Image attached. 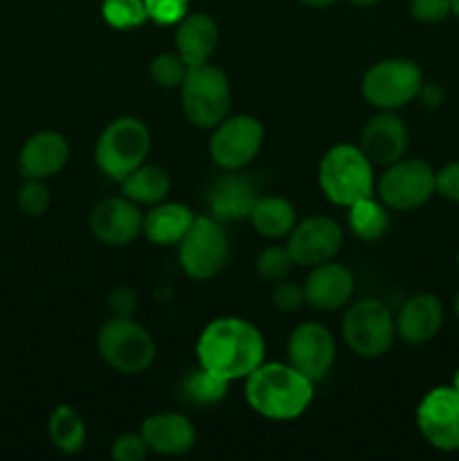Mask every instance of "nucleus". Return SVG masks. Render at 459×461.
Masks as SVG:
<instances>
[{"mask_svg": "<svg viewBox=\"0 0 459 461\" xmlns=\"http://www.w3.org/2000/svg\"><path fill=\"white\" fill-rule=\"evenodd\" d=\"M198 367L225 378L228 383L246 378L266 360V340L248 320L225 315L201 331L196 342Z\"/></svg>", "mask_w": 459, "mask_h": 461, "instance_id": "obj_1", "label": "nucleus"}, {"mask_svg": "<svg viewBox=\"0 0 459 461\" xmlns=\"http://www.w3.org/2000/svg\"><path fill=\"white\" fill-rule=\"evenodd\" d=\"M243 396L259 417L270 421H292L309 410L313 401V381L297 372L291 363H261L248 374Z\"/></svg>", "mask_w": 459, "mask_h": 461, "instance_id": "obj_2", "label": "nucleus"}, {"mask_svg": "<svg viewBox=\"0 0 459 461\" xmlns=\"http://www.w3.org/2000/svg\"><path fill=\"white\" fill-rule=\"evenodd\" d=\"M318 183L324 196L340 207L372 196L376 189L374 165L358 144L342 142L328 149L318 167Z\"/></svg>", "mask_w": 459, "mask_h": 461, "instance_id": "obj_3", "label": "nucleus"}, {"mask_svg": "<svg viewBox=\"0 0 459 461\" xmlns=\"http://www.w3.org/2000/svg\"><path fill=\"white\" fill-rule=\"evenodd\" d=\"M151 151V133L140 117L112 120L94 144V162L106 178L122 183L130 171L142 167Z\"/></svg>", "mask_w": 459, "mask_h": 461, "instance_id": "obj_4", "label": "nucleus"}, {"mask_svg": "<svg viewBox=\"0 0 459 461\" xmlns=\"http://www.w3.org/2000/svg\"><path fill=\"white\" fill-rule=\"evenodd\" d=\"M178 90L184 117L196 129L212 131L230 115L232 108L230 79L219 66H212L210 61L189 66L187 77Z\"/></svg>", "mask_w": 459, "mask_h": 461, "instance_id": "obj_5", "label": "nucleus"}, {"mask_svg": "<svg viewBox=\"0 0 459 461\" xmlns=\"http://www.w3.org/2000/svg\"><path fill=\"white\" fill-rule=\"evenodd\" d=\"M97 351L108 367L135 376L156 360V340L133 318H108L97 331Z\"/></svg>", "mask_w": 459, "mask_h": 461, "instance_id": "obj_6", "label": "nucleus"}, {"mask_svg": "<svg viewBox=\"0 0 459 461\" xmlns=\"http://www.w3.org/2000/svg\"><path fill=\"white\" fill-rule=\"evenodd\" d=\"M342 340L360 358H381L396 340V320L381 300H358L342 318Z\"/></svg>", "mask_w": 459, "mask_h": 461, "instance_id": "obj_7", "label": "nucleus"}, {"mask_svg": "<svg viewBox=\"0 0 459 461\" xmlns=\"http://www.w3.org/2000/svg\"><path fill=\"white\" fill-rule=\"evenodd\" d=\"M423 70L412 59H382L376 61L360 81V90L369 106L378 111H396L418 97L423 88Z\"/></svg>", "mask_w": 459, "mask_h": 461, "instance_id": "obj_8", "label": "nucleus"}, {"mask_svg": "<svg viewBox=\"0 0 459 461\" xmlns=\"http://www.w3.org/2000/svg\"><path fill=\"white\" fill-rule=\"evenodd\" d=\"M230 259V237L214 216H196L178 243L183 273L194 282H207L225 268Z\"/></svg>", "mask_w": 459, "mask_h": 461, "instance_id": "obj_9", "label": "nucleus"}, {"mask_svg": "<svg viewBox=\"0 0 459 461\" xmlns=\"http://www.w3.org/2000/svg\"><path fill=\"white\" fill-rule=\"evenodd\" d=\"M376 194L394 212L418 210L436 194V171L421 158H400L382 167Z\"/></svg>", "mask_w": 459, "mask_h": 461, "instance_id": "obj_10", "label": "nucleus"}, {"mask_svg": "<svg viewBox=\"0 0 459 461\" xmlns=\"http://www.w3.org/2000/svg\"><path fill=\"white\" fill-rule=\"evenodd\" d=\"M266 129L252 115H228L212 129L210 156L223 171H241L256 160Z\"/></svg>", "mask_w": 459, "mask_h": 461, "instance_id": "obj_11", "label": "nucleus"}, {"mask_svg": "<svg viewBox=\"0 0 459 461\" xmlns=\"http://www.w3.org/2000/svg\"><path fill=\"white\" fill-rule=\"evenodd\" d=\"M423 439L441 453L459 450V392L453 385L432 387L417 408Z\"/></svg>", "mask_w": 459, "mask_h": 461, "instance_id": "obj_12", "label": "nucleus"}, {"mask_svg": "<svg viewBox=\"0 0 459 461\" xmlns=\"http://www.w3.org/2000/svg\"><path fill=\"white\" fill-rule=\"evenodd\" d=\"M342 241H345V232H342L340 223L333 221L331 216L315 214L304 221H297L292 232L288 234L286 248L295 266L313 268V266L336 259Z\"/></svg>", "mask_w": 459, "mask_h": 461, "instance_id": "obj_13", "label": "nucleus"}, {"mask_svg": "<svg viewBox=\"0 0 459 461\" xmlns=\"http://www.w3.org/2000/svg\"><path fill=\"white\" fill-rule=\"evenodd\" d=\"M288 363L318 383L328 376V372L336 365L338 347L336 338L324 324L320 322H302L292 329L286 345Z\"/></svg>", "mask_w": 459, "mask_h": 461, "instance_id": "obj_14", "label": "nucleus"}, {"mask_svg": "<svg viewBox=\"0 0 459 461\" xmlns=\"http://www.w3.org/2000/svg\"><path fill=\"white\" fill-rule=\"evenodd\" d=\"M88 223L94 239L104 246L124 248L142 234L144 214L138 203L126 196H111L93 207Z\"/></svg>", "mask_w": 459, "mask_h": 461, "instance_id": "obj_15", "label": "nucleus"}, {"mask_svg": "<svg viewBox=\"0 0 459 461\" xmlns=\"http://www.w3.org/2000/svg\"><path fill=\"white\" fill-rule=\"evenodd\" d=\"M358 147L374 167H387L408 156V124L394 111H381L364 124Z\"/></svg>", "mask_w": 459, "mask_h": 461, "instance_id": "obj_16", "label": "nucleus"}, {"mask_svg": "<svg viewBox=\"0 0 459 461\" xmlns=\"http://www.w3.org/2000/svg\"><path fill=\"white\" fill-rule=\"evenodd\" d=\"M394 320L396 338H400L410 347H421L439 336L446 322V311L436 295L417 293L403 302Z\"/></svg>", "mask_w": 459, "mask_h": 461, "instance_id": "obj_17", "label": "nucleus"}, {"mask_svg": "<svg viewBox=\"0 0 459 461\" xmlns=\"http://www.w3.org/2000/svg\"><path fill=\"white\" fill-rule=\"evenodd\" d=\"M356 293V279L346 266L327 261L310 268V275L304 282L306 306L315 311H340L351 304Z\"/></svg>", "mask_w": 459, "mask_h": 461, "instance_id": "obj_18", "label": "nucleus"}, {"mask_svg": "<svg viewBox=\"0 0 459 461\" xmlns=\"http://www.w3.org/2000/svg\"><path fill=\"white\" fill-rule=\"evenodd\" d=\"M144 441L148 450L165 457H180L187 455L196 446V428L192 419L180 412H158L144 419L142 428Z\"/></svg>", "mask_w": 459, "mask_h": 461, "instance_id": "obj_19", "label": "nucleus"}, {"mask_svg": "<svg viewBox=\"0 0 459 461\" xmlns=\"http://www.w3.org/2000/svg\"><path fill=\"white\" fill-rule=\"evenodd\" d=\"M70 158V144L58 131H39L22 144L18 167L25 178L48 180L57 176Z\"/></svg>", "mask_w": 459, "mask_h": 461, "instance_id": "obj_20", "label": "nucleus"}, {"mask_svg": "<svg viewBox=\"0 0 459 461\" xmlns=\"http://www.w3.org/2000/svg\"><path fill=\"white\" fill-rule=\"evenodd\" d=\"M256 198L259 194L250 178L237 174V171H228L212 183L210 192H207V205H210L212 216L225 223V221L248 219Z\"/></svg>", "mask_w": 459, "mask_h": 461, "instance_id": "obj_21", "label": "nucleus"}, {"mask_svg": "<svg viewBox=\"0 0 459 461\" xmlns=\"http://www.w3.org/2000/svg\"><path fill=\"white\" fill-rule=\"evenodd\" d=\"M176 52L189 63H207L219 45V25L214 18L205 12H189L183 21L176 23Z\"/></svg>", "mask_w": 459, "mask_h": 461, "instance_id": "obj_22", "label": "nucleus"}, {"mask_svg": "<svg viewBox=\"0 0 459 461\" xmlns=\"http://www.w3.org/2000/svg\"><path fill=\"white\" fill-rule=\"evenodd\" d=\"M194 219H196V214L184 203L162 201L148 207V212L144 214L142 234L153 246H178L180 239L192 228Z\"/></svg>", "mask_w": 459, "mask_h": 461, "instance_id": "obj_23", "label": "nucleus"}, {"mask_svg": "<svg viewBox=\"0 0 459 461\" xmlns=\"http://www.w3.org/2000/svg\"><path fill=\"white\" fill-rule=\"evenodd\" d=\"M248 219H250L256 234L279 241V239H288V234L297 225V212L288 198L268 194V196L256 198Z\"/></svg>", "mask_w": 459, "mask_h": 461, "instance_id": "obj_24", "label": "nucleus"}, {"mask_svg": "<svg viewBox=\"0 0 459 461\" xmlns=\"http://www.w3.org/2000/svg\"><path fill=\"white\" fill-rule=\"evenodd\" d=\"M120 185L122 192H124V196L129 198V201L144 207H151L169 196L171 176L166 174V169H162V167L147 165V162H144L142 167L130 171Z\"/></svg>", "mask_w": 459, "mask_h": 461, "instance_id": "obj_25", "label": "nucleus"}, {"mask_svg": "<svg viewBox=\"0 0 459 461\" xmlns=\"http://www.w3.org/2000/svg\"><path fill=\"white\" fill-rule=\"evenodd\" d=\"M346 212L349 230L360 241H378L390 230V207L381 198H374V194L346 207Z\"/></svg>", "mask_w": 459, "mask_h": 461, "instance_id": "obj_26", "label": "nucleus"}, {"mask_svg": "<svg viewBox=\"0 0 459 461\" xmlns=\"http://www.w3.org/2000/svg\"><path fill=\"white\" fill-rule=\"evenodd\" d=\"M48 435L54 448L63 455H76L86 446V421L70 405H58L50 414Z\"/></svg>", "mask_w": 459, "mask_h": 461, "instance_id": "obj_27", "label": "nucleus"}, {"mask_svg": "<svg viewBox=\"0 0 459 461\" xmlns=\"http://www.w3.org/2000/svg\"><path fill=\"white\" fill-rule=\"evenodd\" d=\"M228 385L230 383L225 381V378L198 367L183 378V383H180V396H183L189 405L210 408V405L220 403V401L225 399Z\"/></svg>", "mask_w": 459, "mask_h": 461, "instance_id": "obj_28", "label": "nucleus"}, {"mask_svg": "<svg viewBox=\"0 0 459 461\" xmlns=\"http://www.w3.org/2000/svg\"><path fill=\"white\" fill-rule=\"evenodd\" d=\"M102 16L115 30H135L148 21L144 0H104Z\"/></svg>", "mask_w": 459, "mask_h": 461, "instance_id": "obj_29", "label": "nucleus"}, {"mask_svg": "<svg viewBox=\"0 0 459 461\" xmlns=\"http://www.w3.org/2000/svg\"><path fill=\"white\" fill-rule=\"evenodd\" d=\"M189 72V63L180 57L178 52H162L148 66V75H151L153 84L160 88H180Z\"/></svg>", "mask_w": 459, "mask_h": 461, "instance_id": "obj_30", "label": "nucleus"}, {"mask_svg": "<svg viewBox=\"0 0 459 461\" xmlns=\"http://www.w3.org/2000/svg\"><path fill=\"white\" fill-rule=\"evenodd\" d=\"M292 266H295V261H292L291 252H288L286 246L264 248L255 261L256 275H259L264 282H270V284L286 279Z\"/></svg>", "mask_w": 459, "mask_h": 461, "instance_id": "obj_31", "label": "nucleus"}, {"mask_svg": "<svg viewBox=\"0 0 459 461\" xmlns=\"http://www.w3.org/2000/svg\"><path fill=\"white\" fill-rule=\"evenodd\" d=\"M18 207L22 214L27 216H43L48 212L50 203H52V194H50L45 180L27 178V183L18 189Z\"/></svg>", "mask_w": 459, "mask_h": 461, "instance_id": "obj_32", "label": "nucleus"}, {"mask_svg": "<svg viewBox=\"0 0 459 461\" xmlns=\"http://www.w3.org/2000/svg\"><path fill=\"white\" fill-rule=\"evenodd\" d=\"M148 12V21L158 25H176L189 14V0H144Z\"/></svg>", "mask_w": 459, "mask_h": 461, "instance_id": "obj_33", "label": "nucleus"}, {"mask_svg": "<svg viewBox=\"0 0 459 461\" xmlns=\"http://www.w3.org/2000/svg\"><path fill=\"white\" fill-rule=\"evenodd\" d=\"M148 446L142 432H124L115 437L111 446V457L115 461H144L148 457Z\"/></svg>", "mask_w": 459, "mask_h": 461, "instance_id": "obj_34", "label": "nucleus"}, {"mask_svg": "<svg viewBox=\"0 0 459 461\" xmlns=\"http://www.w3.org/2000/svg\"><path fill=\"white\" fill-rule=\"evenodd\" d=\"M270 297H273V304L277 311H282V313H295V311H300L306 304L304 284L288 282V279L274 282L273 295Z\"/></svg>", "mask_w": 459, "mask_h": 461, "instance_id": "obj_35", "label": "nucleus"}, {"mask_svg": "<svg viewBox=\"0 0 459 461\" xmlns=\"http://www.w3.org/2000/svg\"><path fill=\"white\" fill-rule=\"evenodd\" d=\"M410 16L418 23H441L453 16L450 0H410Z\"/></svg>", "mask_w": 459, "mask_h": 461, "instance_id": "obj_36", "label": "nucleus"}, {"mask_svg": "<svg viewBox=\"0 0 459 461\" xmlns=\"http://www.w3.org/2000/svg\"><path fill=\"white\" fill-rule=\"evenodd\" d=\"M108 311L111 318H133L138 311V295L130 286H117L108 295Z\"/></svg>", "mask_w": 459, "mask_h": 461, "instance_id": "obj_37", "label": "nucleus"}, {"mask_svg": "<svg viewBox=\"0 0 459 461\" xmlns=\"http://www.w3.org/2000/svg\"><path fill=\"white\" fill-rule=\"evenodd\" d=\"M436 194L446 201L459 203V160L448 162L436 171Z\"/></svg>", "mask_w": 459, "mask_h": 461, "instance_id": "obj_38", "label": "nucleus"}, {"mask_svg": "<svg viewBox=\"0 0 459 461\" xmlns=\"http://www.w3.org/2000/svg\"><path fill=\"white\" fill-rule=\"evenodd\" d=\"M418 97L423 99V104H426V106H439L441 99H444V90L435 84H423Z\"/></svg>", "mask_w": 459, "mask_h": 461, "instance_id": "obj_39", "label": "nucleus"}, {"mask_svg": "<svg viewBox=\"0 0 459 461\" xmlns=\"http://www.w3.org/2000/svg\"><path fill=\"white\" fill-rule=\"evenodd\" d=\"M297 3L306 5V7H331L338 0H297Z\"/></svg>", "mask_w": 459, "mask_h": 461, "instance_id": "obj_40", "label": "nucleus"}, {"mask_svg": "<svg viewBox=\"0 0 459 461\" xmlns=\"http://www.w3.org/2000/svg\"><path fill=\"white\" fill-rule=\"evenodd\" d=\"M349 3L358 5V7H372V5L381 3V0H349Z\"/></svg>", "mask_w": 459, "mask_h": 461, "instance_id": "obj_41", "label": "nucleus"}, {"mask_svg": "<svg viewBox=\"0 0 459 461\" xmlns=\"http://www.w3.org/2000/svg\"><path fill=\"white\" fill-rule=\"evenodd\" d=\"M453 311H454V315L459 318V291H457V295L453 297Z\"/></svg>", "mask_w": 459, "mask_h": 461, "instance_id": "obj_42", "label": "nucleus"}, {"mask_svg": "<svg viewBox=\"0 0 459 461\" xmlns=\"http://www.w3.org/2000/svg\"><path fill=\"white\" fill-rule=\"evenodd\" d=\"M453 3V16L459 18V0H450Z\"/></svg>", "mask_w": 459, "mask_h": 461, "instance_id": "obj_43", "label": "nucleus"}, {"mask_svg": "<svg viewBox=\"0 0 459 461\" xmlns=\"http://www.w3.org/2000/svg\"><path fill=\"white\" fill-rule=\"evenodd\" d=\"M453 387L459 392V367H457V372H454V376H453Z\"/></svg>", "mask_w": 459, "mask_h": 461, "instance_id": "obj_44", "label": "nucleus"}, {"mask_svg": "<svg viewBox=\"0 0 459 461\" xmlns=\"http://www.w3.org/2000/svg\"><path fill=\"white\" fill-rule=\"evenodd\" d=\"M457 270H459V252H457Z\"/></svg>", "mask_w": 459, "mask_h": 461, "instance_id": "obj_45", "label": "nucleus"}]
</instances>
